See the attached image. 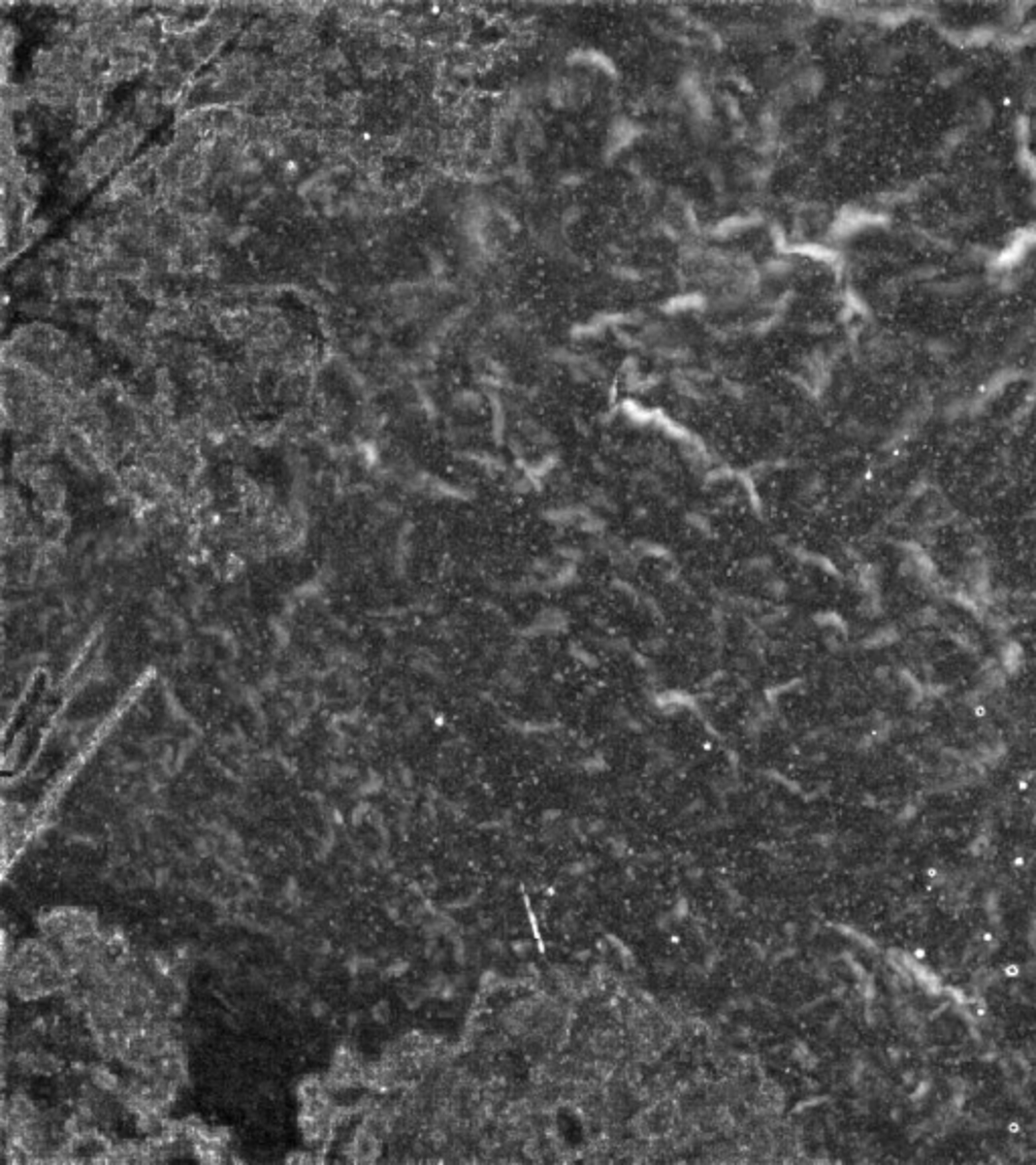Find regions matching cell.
I'll return each instance as SVG.
<instances>
[{"label":"cell","instance_id":"4","mask_svg":"<svg viewBox=\"0 0 1036 1165\" xmlns=\"http://www.w3.org/2000/svg\"><path fill=\"white\" fill-rule=\"evenodd\" d=\"M231 35L233 33L229 29H225L221 22L213 16H210L207 22H203V25H199L197 29H193L191 33H186L199 65L213 57Z\"/></svg>","mask_w":1036,"mask_h":1165},{"label":"cell","instance_id":"1","mask_svg":"<svg viewBox=\"0 0 1036 1165\" xmlns=\"http://www.w3.org/2000/svg\"><path fill=\"white\" fill-rule=\"evenodd\" d=\"M145 128L134 120H124L115 128L104 132L93 145L85 150L80 160L78 171L93 184L106 177L117 162H122L143 140Z\"/></svg>","mask_w":1036,"mask_h":1165},{"label":"cell","instance_id":"8","mask_svg":"<svg viewBox=\"0 0 1036 1165\" xmlns=\"http://www.w3.org/2000/svg\"><path fill=\"white\" fill-rule=\"evenodd\" d=\"M363 69H365V74H367V76H376V74H381V71L385 69V57H383L381 53H372V51H371V53H369V55L363 59Z\"/></svg>","mask_w":1036,"mask_h":1165},{"label":"cell","instance_id":"3","mask_svg":"<svg viewBox=\"0 0 1036 1165\" xmlns=\"http://www.w3.org/2000/svg\"><path fill=\"white\" fill-rule=\"evenodd\" d=\"M29 89H31L33 98L45 106L67 108L72 104H78L81 87L74 80H69L67 76H51V78H35L33 83L29 85Z\"/></svg>","mask_w":1036,"mask_h":1165},{"label":"cell","instance_id":"6","mask_svg":"<svg viewBox=\"0 0 1036 1165\" xmlns=\"http://www.w3.org/2000/svg\"><path fill=\"white\" fill-rule=\"evenodd\" d=\"M150 63H152L150 57L134 53V51L126 49L124 45H117L110 55V65H108V71L104 78L108 83L128 81V80L136 78L140 71H143Z\"/></svg>","mask_w":1036,"mask_h":1165},{"label":"cell","instance_id":"2","mask_svg":"<svg viewBox=\"0 0 1036 1165\" xmlns=\"http://www.w3.org/2000/svg\"><path fill=\"white\" fill-rule=\"evenodd\" d=\"M167 154V148L162 146H154L148 152H145L143 156H138L132 164H128L126 169L117 175V178L112 182L110 193H130V190H140L145 182L150 180L152 175H156L158 166Z\"/></svg>","mask_w":1036,"mask_h":1165},{"label":"cell","instance_id":"7","mask_svg":"<svg viewBox=\"0 0 1036 1165\" xmlns=\"http://www.w3.org/2000/svg\"><path fill=\"white\" fill-rule=\"evenodd\" d=\"M215 328L221 332L225 339H243L247 335H251L253 330V314L251 310H243V307H235V310H221L215 320H213Z\"/></svg>","mask_w":1036,"mask_h":1165},{"label":"cell","instance_id":"5","mask_svg":"<svg viewBox=\"0 0 1036 1165\" xmlns=\"http://www.w3.org/2000/svg\"><path fill=\"white\" fill-rule=\"evenodd\" d=\"M108 81L106 78H96L89 80L87 83L81 85L80 89V98H78V120L81 124V128H93L100 120L104 113V95L108 91Z\"/></svg>","mask_w":1036,"mask_h":1165}]
</instances>
